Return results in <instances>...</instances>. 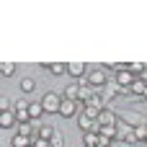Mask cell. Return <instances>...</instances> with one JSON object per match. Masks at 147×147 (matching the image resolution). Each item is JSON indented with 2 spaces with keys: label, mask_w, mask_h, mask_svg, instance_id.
I'll use <instances>...</instances> for the list:
<instances>
[{
  "label": "cell",
  "mask_w": 147,
  "mask_h": 147,
  "mask_svg": "<svg viewBox=\"0 0 147 147\" xmlns=\"http://www.w3.org/2000/svg\"><path fill=\"white\" fill-rule=\"evenodd\" d=\"M39 103H41V109H44V111L57 114V111H59V103H62V96H59V93H54V90H49V93H44V98H41Z\"/></svg>",
  "instance_id": "6da1fadb"
},
{
  "label": "cell",
  "mask_w": 147,
  "mask_h": 147,
  "mask_svg": "<svg viewBox=\"0 0 147 147\" xmlns=\"http://www.w3.org/2000/svg\"><path fill=\"white\" fill-rule=\"evenodd\" d=\"M109 83V75L103 72V70H90L88 72V85L90 88H101V85H106Z\"/></svg>",
  "instance_id": "7a4b0ae2"
},
{
  "label": "cell",
  "mask_w": 147,
  "mask_h": 147,
  "mask_svg": "<svg viewBox=\"0 0 147 147\" xmlns=\"http://www.w3.org/2000/svg\"><path fill=\"white\" fill-rule=\"evenodd\" d=\"M96 124H98V127H114V124H119V121H116L114 111L101 109V111H98V116H96Z\"/></svg>",
  "instance_id": "3957f363"
},
{
  "label": "cell",
  "mask_w": 147,
  "mask_h": 147,
  "mask_svg": "<svg viewBox=\"0 0 147 147\" xmlns=\"http://www.w3.org/2000/svg\"><path fill=\"white\" fill-rule=\"evenodd\" d=\"M59 116H65V119H72V116H78V103L75 101H65L62 98V103H59V111H57Z\"/></svg>",
  "instance_id": "277c9868"
},
{
  "label": "cell",
  "mask_w": 147,
  "mask_h": 147,
  "mask_svg": "<svg viewBox=\"0 0 147 147\" xmlns=\"http://www.w3.org/2000/svg\"><path fill=\"white\" fill-rule=\"evenodd\" d=\"M114 80H116V83H119L121 88H129V85L134 83V75H132L129 70H119V72L114 75Z\"/></svg>",
  "instance_id": "5b68a950"
},
{
  "label": "cell",
  "mask_w": 147,
  "mask_h": 147,
  "mask_svg": "<svg viewBox=\"0 0 147 147\" xmlns=\"http://www.w3.org/2000/svg\"><path fill=\"white\" fill-rule=\"evenodd\" d=\"M78 127H80L83 132H96V129H98L96 119H90V116H85V114H80V116H78Z\"/></svg>",
  "instance_id": "8992f818"
},
{
  "label": "cell",
  "mask_w": 147,
  "mask_h": 147,
  "mask_svg": "<svg viewBox=\"0 0 147 147\" xmlns=\"http://www.w3.org/2000/svg\"><path fill=\"white\" fill-rule=\"evenodd\" d=\"M78 90H80V83H78V80H72V83L65 88V96H62V98H65V101H75V103H78Z\"/></svg>",
  "instance_id": "52a82bcc"
},
{
  "label": "cell",
  "mask_w": 147,
  "mask_h": 147,
  "mask_svg": "<svg viewBox=\"0 0 147 147\" xmlns=\"http://www.w3.org/2000/svg\"><path fill=\"white\" fill-rule=\"evenodd\" d=\"M0 127H3V129H10V127H16V111H13V109L0 114Z\"/></svg>",
  "instance_id": "ba28073f"
},
{
  "label": "cell",
  "mask_w": 147,
  "mask_h": 147,
  "mask_svg": "<svg viewBox=\"0 0 147 147\" xmlns=\"http://www.w3.org/2000/svg\"><path fill=\"white\" fill-rule=\"evenodd\" d=\"M129 90L137 96V98H145L147 96V85H145V80H140V78H134V83L129 85Z\"/></svg>",
  "instance_id": "9c48e42d"
},
{
  "label": "cell",
  "mask_w": 147,
  "mask_h": 147,
  "mask_svg": "<svg viewBox=\"0 0 147 147\" xmlns=\"http://www.w3.org/2000/svg\"><path fill=\"white\" fill-rule=\"evenodd\" d=\"M34 140L36 137H21V134H16V137H10V147H31Z\"/></svg>",
  "instance_id": "30bf717a"
},
{
  "label": "cell",
  "mask_w": 147,
  "mask_h": 147,
  "mask_svg": "<svg viewBox=\"0 0 147 147\" xmlns=\"http://www.w3.org/2000/svg\"><path fill=\"white\" fill-rule=\"evenodd\" d=\"M85 70H88V67H85L83 62H70V65H67V72H70L72 78H83Z\"/></svg>",
  "instance_id": "8fae6325"
},
{
  "label": "cell",
  "mask_w": 147,
  "mask_h": 147,
  "mask_svg": "<svg viewBox=\"0 0 147 147\" xmlns=\"http://www.w3.org/2000/svg\"><path fill=\"white\" fill-rule=\"evenodd\" d=\"M93 93H96V90H93L90 85H80V90H78V103H88V101L93 98Z\"/></svg>",
  "instance_id": "7c38bea8"
},
{
  "label": "cell",
  "mask_w": 147,
  "mask_h": 147,
  "mask_svg": "<svg viewBox=\"0 0 147 147\" xmlns=\"http://www.w3.org/2000/svg\"><path fill=\"white\" fill-rule=\"evenodd\" d=\"M26 111H28V119H31V121H34V119H39V116L44 114V109H41V103H39V101H28V109H26Z\"/></svg>",
  "instance_id": "4fadbf2b"
},
{
  "label": "cell",
  "mask_w": 147,
  "mask_h": 147,
  "mask_svg": "<svg viewBox=\"0 0 147 147\" xmlns=\"http://www.w3.org/2000/svg\"><path fill=\"white\" fill-rule=\"evenodd\" d=\"M96 134L103 137V140H116V124H114V127H98Z\"/></svg>",
  "instance_id": "5bb4252c"
},
{
  "label": "cell",
  "mask_w": 147,
  "mask_h": 147,
  "mask_svg": "<svg viewBox=\"0 0 147 147\" xmlns=\"http://www.w3.org/2000/svg\"><path fill=\"white\" fill-rule=\"evenodd\" d=\"M132 134H134V140H137V142H145V140H147V127H145V124L132 127Z\"/></svg>",
  "instance_id": "9a60e30c"
},
{
  "label": "cell",
  "mask_w": 147,
  "mask_h": 147,
  "mask_svg": "<svg viewBox=\"0 0 147 147\" xmlns=\"http://www.w3.org/2000/svg\"><path fill=\"white\" fill-rule=\"evenodd\" d=\"M47 70H49L52 75H57V78H59V75H65V72H67V65H62V62H49V67H47Z\"/></svg>",
  "instance_id": "2e32d148"
},
{
  "label": "cell",
  "mask_w": 147,
  "mask_h": 147,
  "mask_svg": "<svg viewBox=\"0 0 147 147\" xmlns=\"http://www.w3.org/2000/svg\"><path fill=\"white\" fill-rule=\"evenodd\" d=\"M18 134H21V137H36V132L31 129V121H23V124H18Z\"/></svg>",
  "instance_id": "e0dca14e"
},
{
  "label": "cell",
  "mask_w": 147,
  "mask_h": 147,
  "mask_svg": "<svg viewBox=\"0 0 147 147\" xmlns=\"http://www.w3.org/2000/svg\"><path fill=\"white\" fill-rule=\"evenodd\" d=\"M83 145L85 147H96L98 145V134H96V132H85V134H83Z\"/></svg>",
  "instance_id": "ac0fdd59"
},
{
  "label": "cell",
  "mask_w": 147,
  "mask_h": 147,
  "mask_svg": "<svg viewBox=\"0 0 147 147\" xmlns=\"http://www.w3.org/2000/svg\"><path fill=\"white\" fill-rule=\"evenodd\" d=\"M34 88H36V80L34 78H23L21 80V90L23 93H34Z\"/></svg>",
  "instance_id": "d6986e66"
},
{
  "label": "cell",
  "mask_w": 147,
  "mask_h": 147,
  "mask_svg": "<svg viewBox=\"0 0 147 147\" xmlns=\"http://www.w3.org/2000/svg\"><path fill=\"white\" fill-rule=\"evenodd\" d=\"M49 147H65V137H62L57 129H54V134L49 137Z\"/></svg>",
  "instance_id": "ffe728a7"
},
{
  "label": "cell",
  "mask_w": 147,
  "mask_h": 147,
  "mask_svg": "<svg viewBox=\"0 0 147 147\" xmlns=\"http://www.w3.org/2000/svg\"><path fill=\"white\" fill-rule=\"evenodd\" d=\"M13 72H16V65H13V62H0V75L10 78Z\"/></svg>",
  "instance_id": "44dd1931"
},
{
  "label": "cell",
  "mask_w": 147,
  "mask_h": 147,
  "mask_svg": "<svg viewBox=\"0 0 147 147\" xmlns=\"http://www.w3.org/2000/svg\"><path fill=\"white\" fill-rule=\"evenodd\" d=\"M85 106H93V109H98V111H101V109H103V96L93 93V98H90V101H88Z\"/></svg>",
  "instance_id": "7402d4cb"
},
{
  "label": "cell",
  "mask_w": 147,
  "mask_h": 147,
  "mask_svg": "<svg viewBox=\"0 0 147 147\" xmlns=\"http://www.w3.org/2000/svg\"><path fill=\"white\" fill-rule=\"evenodd\" d=\"M54 134V129L52 127H39V132H36V137H41V140H47L49 142V137Z\"/></svg>",
  "instance_id": "603a6c76"
},
{
  "label": "cell",
  "mask_w": 147,
  "mask_h": 147,
  "mask_svg": "<svg viewBox=\"0 0 147 147\" xmlns=\"http://www.w3.org/2000/svg\"><path fill=\"white\" fill-rule=\"evenodd\" d=\"M26 109H28V98H18L13 106V111H26Z\"/></svg>",
  "instance_id": "cb8c5ba5"
},
{
  "label": "cell",
  "mask_w": 147,
  "mask_h": 147,
  "mask_svg": "<svg viewBox=\"0 0 147 147\" xmlns=\"http://www.w3.org/2000/svg\"><path fill=\"white\" fill-rule=\"evenodd\" d=\"M3 111H10V101L5 98V96H0V114Z\"/></svg>",
  "instance_id": "d4e9b609"
},
{
  "label": "cell",
  "mask_w": 147,
  "mask_h": 147,
  "mask_svg": "<svg viewBox=\"0 0 147 147\" xmlns=\"http://www.w3.org/2000/svg\"><path fill=\"white\" fill-rule=\"evenodd\" d=\"M31 147H49V142H47V140H41V137H36V140H34V145Z\"/></svg>",
  "instance_id": "484cf974"
},
{
  "label": "cell",
  "mask_w": 147,
  "mask_h": 147,
  "mask_svg": "<svg viewBox=\"0 0 147 147\" xmlns=\"http://www.w3.org/2000/svg\"><path fill=\"white\" fill-rule=\"evenodd\" d=\"M109 147H134V145H127V142H121V140H111Z\"/></svg>",
  "instance_id": "4316f807"
}]
</instances>
